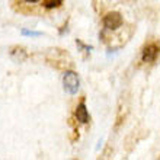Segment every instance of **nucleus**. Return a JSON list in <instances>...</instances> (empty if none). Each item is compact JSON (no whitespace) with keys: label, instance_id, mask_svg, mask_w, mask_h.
Listing matches in <instances>:
<instances>
[{"label":"nucleus","instance_id":"obj_1","mask_svg":"<svg viewBox=\"0 0 160 160\" xmlns=\"http://www.w3.org/2000/svg\"><path fill=\"white\" fill-rule=\"evenodd\" d=\"M47 60L51 66H55L57 68H64L70 64V57L63 50H50L47 54Z\"/></svg>","mask_w":160,"mask_h":160},{"label":"nucleus","instance_id":"obj_2","mask_svg":"<svg viewBox=\"0 0 160 160\" xmlns=\"http://www.w3.org/2000/svg\"><path fill=\"white\" fill-rule=\"evenodd\" d=\"M63 86L66 93L76 95L80 89V79L77 76V73L72 72V70H66L63 74Z\"/></svg>","mask_w":160,"mask_h":160},{"label":"nucleus","instance_id":"obj_3","mask_svg":"<svg viewBox=\"0 0 160 160\" xmlns=\"http://www.w3.org/2000/svg\"><path fill=\"white\" fill-rule=\"evenodd\" d=\"M102 23H103V28H105V29H108V31H117V29H119V28L122 26L124 21H122L121 13H118V12H109V13H106L105 16H103Z\"/></svg>","mask_w":160,"mask_h":160},{"label":"nucleus","instance_id":"obj_4","mask_svg":"<svg viewBox=\"0 0 160 160\" xmlns=\"http://www.w3.org/2000/svg\"><path fill=\"white\" fill-rule=\"evenodd\" d=\"M160 52V47L157 45L156 42H150L143 48L141 51V60L143 63H154L156 58L159 57Z\"/></svg>","mask_w":160,"mask_h":160},{"label":"nucleus","instance_id":"obj_5","mask_svg":"<svg viewBox=\"0 0 160 160\" xmlns=\"http://www.w3.org/2000/svg\"><path fill=\"white\" fill-rule=\"evenodd\" d=\"M76 119L80 122V124H88L90 121V117H89V112H88V108H86V103L84 102H80L79 105L76 106Z\"/></svg>","mask_w":160,"mask_h":160},{"label":"nucleus","instance_id":"obj_6","mask_svg":"<svg viewBox=\"0 0 160 160\" xmlns=\"http://www.w3.org/2000/svg\"><path fill=\"white\" fill-rule=\"evenodd\" d=\"M9 54H10L12 60H15L16 63H22V61H25V60L28 58V52L25 51V48H23V47H19V45L12 47L10 51H9Z\"/></svg>","mask_w":160,"mask_h":160},{"label":"nucleus","instance_id":"obj_7","mask_svg":"<svg viewBox=\"0 0 160 160\" xmlns=\"http://www.w3.org/2000/svg\"><path fill=\"white\" fill-rule=\"evenodd\" d=\"M61 4H63V0H48V2H45L44 6L47 9H52V8H58Z\"/></svg>","mask_w":160,"mask_h":160},{"label":"nucleus","instance_id":"obj_8","mask_svg":"<svg viewBox=\"0 0 160 160\" xmlns=\"http://www.w3.org/2000/svg\"><path fill=\"white\" fill-rule=\"evenodd\" d=\"M21 34L23 35V37H41L42 32H38V31H31V29H23L21 31Z\"/></svg>","mask_w":160,"mask_h":160},{"label":"nucleus","instance_id":"obj_9","mask_svg":"<svg viewBox=\"0 0 160 160\" xmlns=\"http://www.w3.org/2000/svg\"><path fill=\"white\" fill-rule=\"evenodd\" d=\"M76 45L79 47L80 50H86L88 52H89L90 50H93V47H92V45H84V44H83L82 41H80V39H76Z\"/></svg>","mask_w":160,"mask_h":160},{"label":"nucleus","instance_id":"obj_10","mask_svg":"<svg viewBox=\"0 0 160 160\" xmlns=\"http://www.w3.org/2000/svg\"><path fill=\"white\" fill-rule=\"evenodd\" d=\"M28 3H37V2H39V0H26Z\"/></svg>","mask_w":160,"mask_h":160}]
</instances>
